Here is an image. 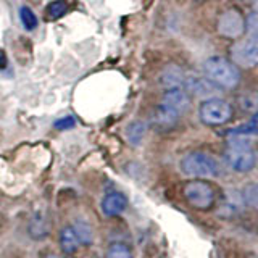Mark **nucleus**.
Returning <instances> with one entry per match:
<instances>
[{"mask_svg":"<svg viewBox=\"0 0 258 258\" xmlns=\"http://www.w3.org/2000/svg\"><path fill=\"white\" fill-rule=\"evenodd\" d=\"M44 258H60V256H56V255H47V256H44Z\"/></svg>","mask_w":258,"mask_h":258,"instance_id":"5701e85b","label":"nucleus"},{"mask_svg":"<svg viewBox=\"0 0 258 258\" xmlns=\"http://www.w3.org/2000/svg\"><path fill=\"white\" fill-rule=\"evenodd\" d=\"M250 126L253 127V131H255V134H258V115H255L252 119H250V123H248Z\"/></svg>","mask_w":258,"mask_h":258,"instance_id":"412c9836","label":"nucleus"},{"mask_svg":"<svg viewBox=\"0 0 258 258\" xmlns=\"http://www.w3.org/2000/svg\"><path fill=\"white\" fill-rule=\"evenodd\" d=\"M5 68H7V56L0 50V70H5Z\"/></svg>","mask_w":258,"mask_h":258,"instance_id":"4be33fe9","label":"nucleus"},{"mask_svg":"<svg viewBox=\"0 0 258 258\" xmlns=\"http://www.w3.org/2000/svg\"><path fill=\"white\" fill-rule=\"evenodd\" d=\"M50 232V218L45 210H37L32 213L29 220V236L36 240H40Z\"/></svg>","mask_w":258,"mask_h":258,"instance_id":"0eeeda50","label":"nucleus"},{"mask_svg":"<svg viewBox=\"0 0 258 258\" xmlns=\"http://www.w3.org/2000/svg\"><path fill=\"white\" fill-rule=\"evenodd\" d=\"M240 197L245 205L258 210V184H247L244 190H242Z\"/></svg>","mask_w":258,"mask_h":258,"instance_id":"dca6fc26","label":"nucleus"},{"mask_svg":"<svg viewBox=\"0 0 258 258\" xmlns=\"http://www.w3.org/2000/svg\"><path fill=\"white\" fill-rule=\"evenodd\" d=\"M60 244H61V248L67 253H75L78 250V247H79V239L76 236L75 229L70 228V226L63 228L61 236H60Z\"/></svg>","mask_w":258,"mask_h":258,"instance_id":"9b49d317","label":"nucleus"},{"mask_svg":"<svg viewBox=\"0 0 258 258\" xmlns=\"http://www.w3.org/2000/svg\"><path fill=\"white\" fill-rule=\"evenodd\" d=\"M234 60L242 67H258V37L248 39L247 42L236 44L231 50Z\"/></svg>","mask_w":258,"mask_h":258,"instance_id":"39448f33","label":"nucleus"},{"mask_svg":"<svg viewBox=\"0 0 258 258\" xmlns=\"http://www.w3.org/2000/svg\"><path fill=\"white\" fill-rule=\"evenodd\" d=\"M245 23L237 10H228L220 16L218 21V32L224 37H239L244 32Z\"/></svg>","mask_w":258,"mask_h":258,"instance_id":"423d86ee","label":"nucleus"},{"mask_svg":"<svg viewBox=\"0 0 258 258\" xmlns=\"http://www.w3.org/2000/svg\"><path fill=\"white\" fill-rule=\"evenodd\" d=\"M161 83H163L168 89L171 87H181V84L184 83V76L181 70L177 67H169L163 71L161 75Z\"/></svg>","mask_w":258,"mask_h":258,"instance_id":"f8f14e48","label":"nucleus"},{"mask_svg":"<svg viewBox=\"0 0 258 258\" xmlns=\"http://www.w3.org/2000/svg\"><path fill=\"white\" fill-rule=\"evenodd\" d=\"M145 136V124L142 121H134L126 127V139L131 145H139Z\"/></svg>","mask_w":258,"mask_h":258,"instance_id":"ddd939ff","label":"nucleus"},{"mask_svg":"<svg viewBox=\"0 0 258 258\" xmlns=\"http://www.w3.org/2000/svg\"><path fill=\"white\" fill-rule=\"evenodd\" d=\"M204 73L207 79H210V83L221 86L224 89L236 87L240 81L239 70L228 60L221 58V56L207 58L204 61Z\"/></svg>","mask_w":258,"mask_h":258,"instance_id":"f257e3e1","label":"nucleus"},{"mask_svg":"<svg viewBox=\"0 0 258 258\" xmlns=\"http://www.w3.org/2000/svg\"><path fill=\"white\" fill-rule=\"evenodd\" d=\"M127 207V199L121 192H111L102 200V210L107 216L121 215Z\"/></svg>","mask_w":258,"mask_h":258,"instance_id":"1a4fd4ad","label":"nucleus"},{"mask_svg":"<svg viewBox=\"0 0 258 258\" xmlns=\"http://www.w3.org/2000/svg\"><path fill=\"white\" fill-rule=\"evenodd\" d=\"M200 119L205 124L218 126L224 124L232 115V108L228 102L221 99H208L200 105Z\"/></svg>","mask_w":258,"mask_h":258,"instance_id":"20e7f679","label":"nucleus"},{"mask_svg":"<svg viewBox=\"0 0 258 258\" xmlns=\"http://www.w3.org/2000/svg\"><path fill=\"white\" fill-rule=\"evenodd\" d=\"M184 197L194 208L208 210L215 204V189L205 181H190L184 185Z\"/></svg>","mask_w":258,"mask_h":258,"instance_id":"7ed1b4c3","label":"nucleus"},{"mask_svg":"<svg viewBox=\"0 0 258 258\" xmlns=\"http://www.w3.org/2000/svg\"><path fill=\"white\" fill-rule=\"evenodd\" d=\"M68 12V4L67 0H53V2L45 8V13L48 15L50 20H58L64 16Z\"/></svg>","mask_w":258,"mask_h":258,"instance_id":"f3484780","label":"nucleus"},{"mask_svg":"<svg viewBox=\"0 0 258 258\" xmlns=\"http://www.w3.org/2000/svg\"><path fill=\"white\" fill-rule=\"evenodd\" d=\"M75 124H76V119L73 116H64V118H60L58 121H55L56 129H71V127H75Z\"/></svg>","mask_w":258,"mask_h":258,"instance_id":"aec40b11","label":"nucleus"},{"mask_svg":"<svg viewBox=\"0 0 258 258\" xmlns=\"http://www.w3.org/2000/svg\"><path fill=\"white\" fill-rule=\"evenodd\" d=\"M255 5H256V8H258V0H255Z\"/></svg>","mask_w":258,"mask_h":258,"instance_id":"b1692460","label":"nucleus"},{"mask_svg":"<svg viewBox=\"0 0 258 258\" xmlns=\"http://www.w3.org/2000/svg\"><path fill=\"white\" fill-rule=\"evenodd\" d=\"M73 229H75L76 236L79 239V244H84V245H91L92 244L94 234H92L91 226H89L86 221H83V220L75 221V226H73Z\"/></svg>","mask_w":258,"mask_h":258,"instance_id":"4468645a","label":"nucleus"},{"mask_svg":"<svg viewBox=\"0 0 258 258\" xmlns=\"http://www.w3.org/2000/svg\"><path fill=\"white\" fill-rule=\"evenodd\" d=\"M177 118H179V113L174 111L173 108L166 107V105H158L153 111V123L155 126L161 129H169L177 123Z\"/></svg>","mask_w":258,"mask_h":258,"instance_id":"9d476101","label":"nucleus"},{"mask_svg":"<svg viewBox=\"0 0 258 258\" xmlns=\"http://www.w3.org/2000/svg\"><path fill=\"white\" fill-rule=\"evenodd\" d=\"M18 13H20V21H21V24H23V28H24V29L31 32V31H34V29L37 28V24H39L37 16H36V13L32 12L29 7H26V5L20 7Z\"/></svg>","mask_w":258,"mask_h":258,"instance_id":"2eb2a0df","label":"nucleus"},{"mask_svg":"<svg viewBox=\"0 0 258 258\" xmlns=\"http://www.w3.org/2000/svg\"><path fill=\"white\" fill-rule=\"evenodd\" d=\"M247 28H248L250 34L253 37H258V12L252 13L247 18Z\"/></svg>","mask_w":258,"mask_h":258,"instance_id":"6ab92c4d","label":"nucleus"},{"mask_svg":"<svg viewBox=\"0 0 258 258\" xmlns=\"http://www.w3.org/2000/svg\"><path fill=\"white\" fill-rule=\"evenodd\" d=\"M163 105L173 108L174 111H177L181 115L185 110L189 108L190 100H189V94L184 91L182 87H171L168 89L163 95Z\"/></svg>","mask_w":258,"mask_h":258,"instance_id":"6e6552de","label":"nucleus"},{"mask_svg":"<svg viewBox=\"0 0 258 258\" xmlns=\"http://www.w3.org/2000/svg\"><path fill=\"white\" fill-rule=\"evenodd\" d=\"M181 169L187 176L210 177L218 173V161L208 153L192 152L181 160Z\"/></svg>","mask_w":258,"mask_h":258,"instance_id":"f03ea898","label":"nucleus"},{"mask_svg":"<svg viewBox=\"0 0 258 258\" xmlns=\"http://www.w3.org/2000/svg\"><path fill=\"white\" fill-rule=\"evenodd\" d=\"M107 258H134L131 250H129L127 245L124 244H119V242H116V244H111L107 250Z\"/></svg>","mask_w":258,"mask_h":258,"instance_id":"a211bd4d","label":"nucleus"}]
</instances>
